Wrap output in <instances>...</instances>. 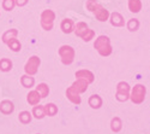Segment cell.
I'll return each mask as SVG.
<instances>
[{
  "instance_id": "cell-1",
  "label": "cell",
  "mask_w": 150,
  "mask_h": 134,
  "mask_svg": "<svg viewBox=\"0 0 150 134\" xmlns=\"http://www.w3.org/2000/svg\"><path fill=\"white\" fill-rule=\"evenodd\" d=\"M88 82L84 81V80H81V79H76L71 86L66 90V97L67 99L72 103V104H76V105H79L82 103V99H81V93H84L86 90H88Z\"/></svg>"
},
{
  "instance_id": "cell-2",
  "label": "cell",
  "mask_w": 150,
  "mask_h": 134,
  "mask_svg": "<svg viewBox=\"0 0 150 134\" xmlns=\"http://www.w3.org/2000/svg\"><path fill=\"white\" fill-rule=\"evenodd\" d=\"M86 9H88L90 12H93V14L95 15V17L100 22H105L109 17L108 10L102 7L101 5L96 1V0H88V1H86Z\"/></svg>"
},
{
  "instance_id": "cell-3",
  "label": "cell",
  "mask_w": 150,
  "mask_h": 134,
  "mask_svg": "<svg viewBox=\"0 0 150 134\" xmlns=\"http://www.w3.org/2000/svg\"><path fill=\"white\" fill-rule=\"evenodd\" d=\"M94 47L97 50V52L103 57L109 56L112 53V46H110L108 36H105V35L98 36L96 39V41L94 42Z\"/></svg>"
},
{
  "instance_id": "cell-4",
  "label": "cell",
  "mask_w": 150,
  "mask_h": 134,
  "mask_svg": "<svg viewBox=\"0 0 150 134\" xmlns=\"http://www.w3.org/2000/svg\"><path fill=\"white\" fill-rule=\"evenodd\" d=\"M74 34L79 38H82L84 41H90L91 39H94L95 36V33L94 30H91L88 26H86V23L84 22H78L77 24H74Z\"/></svg>"
},
{
  "instance_id": "cell-5",
  "label": "cell",
  "mask_w": 150,
  "mask_h": 134,
  "mask_svg": "<svg viewBox=\"0 0 150 134\" xmlns=\"http://www.w3.org/2000/svg\"><path fill=\"white\" fill-rule=\"evenodd\" d=\"M59 56L61 58V63L62 64H64V65H70V64L73 63L76 52H74L72 46H70V45H62L59 48Z\"/></svg>"
},
{
  "instance_id": "cell-6",
  "label": "cell",
  "mask_w": 150,
  "mask_h": 134,
  "mask_svg": "<svg viewBox=\"0 0 150 134\" xmlns=\"http://www.w3.org/2000/svg\"><path fill=\"white\" fill-rule=\"evenodd\" d=\"M54 19H55V14L52 10H45L41 14V27L45 30H52L54 27Z\"/></svg>"
},
{
  "instance_id": "cell-7",
  "label": "cell",
  "mask_w": 150,
  "mask_h": 134,
  "mask_svg": "<svg viewBox=\"0 0 150 134\" xmlns=\"http://www.w3.org/2000/svg\"><path fill=\"white\" fill-rule=\"evenodd\" d=\"M40 64H41V59L40 57L37 56H31L28 62L25 63V65H24V71H25L27 75H31L34 76L37 71H39V68H40Z\"/></svg>"
},
{
  "instance_id": "cell-8",
  "label": "cell",
  "mask_w": 150,
  "mask_h": 134,
  "mask_svg": "<svg viewBox=\"0 0 150 134\" xmlns=\"http://www.w3.org/2000/svg\"><path fill=\"white\" fill-rule=\"evenodd\" d=\"M144 97H145V87L142 86V85H136L133 87L132 95H131L132 102L136 104H139L144 100Z\"/></svg>"
},
{
  "instance_id": "cell-9",
  "label": "cell",
  "mask_w": 150,
  "mask_h": 134,
  "mask_svg": "<svg viewBox=\"0 0 150 134\" xmlns=\"http://www.w3.org/2000/svg\"><path fill=\"white\" fill-rule=\"evenodd\" d=\"M129 91H130V87L126 82H120L117 87V99L120 100V102H125L129 98Z\"/></svg>"
},
{
  "instance_id": "cell-10",
  "label": "cell",
  "mask_w": 150,
  "mask_h": 134,
  "mask_svg": "<svg viewBox=\"0 0 150 134\" xmlns=\"http://www.w3.org/2000/svg\"><path fill=\"white\" fill-rule=\"evenodd\" d=\"M74 76H76V79H81V80H84L86 81L88 83H91L94 82V74L91 71L86 70V69H81L78 71H76V74H74Z\"/></svg>"
},
{
  "instance_id": "cell-11",
  "label": "cell",
  "mask_w": 150,
  "mask_h": 134,
  "mask_svg": "<svg viewBox=\"0 0 150 134\" xmlns=\"http://www.w3.org/2000/svg\"><path fill=\"white\" fill-rule=\"evenodd\" d=\"M41 95H40V93L37 92L36 90H34V91H30L29 93H28V95H27V102L30 104V105H33V106H35V105H39L40 104V102H41Z\"/></svg>"
},
{
  "instance_id": "cell-12",
  "label": "cell",
  "mask_w": 150,
  "mask_h": 134,
  "mask_svg": "<svg viewBox=\"0 0 150 134\" xmlns=\"http://www.w3.org/2000/svg\"><path fill=\"white\" fill-rule=\"evenodd\" d=\"M13 110H15V105L11 100L5 99L0 103V113H3L4 115H10L13 113Z\"/></svg>"
},
{
  "instance_id": "cell-13",
  "label": "cell",
  "mask_w": 150,
  "mask_h": 134,
  "mask_svg": "<svg viewBox=\"0 0 150 134\" xmlns=\"http://www.w3.org/2000/svg\"><path fill=\"white\" fill-rule=\"evenodd\" d=\"M60 28L62 30V33L65 34H70L74 30V23L71 18H64L61 21V24H60Z\"/></svg>"
},
{
  "instance_id": "cell-14",
  "label": "cell",
  "mask_w": 150,
  "mask_h": 134,
  "mask_svg": "<svg viewBox=\"0 0 150 134\" xmlns=\"http://www.w3.org/2000/svg\"><path fill=\"white\" fill-rule=\"evenodd\" d=\"M18 36V30L15 29V28H12V29H8L6 30L4 34H3V42L6 45V42H8L10 40L12 39H16Z\"/></svg>"
},
{
  "instance_id": "cell-15",
  "label": "cell",
  "mask_w": 150,
  "mask_h": 134,
  "mask_svg": "<svg viewBox=\"0 0 150 134\" xmlns=\"http://www.w3.org/2000/svg\"><path fill=\"white\" fill-rule=\"evenodd\" d=\"M21 83H22V86H23V87H25V88H31L34 85H35V79H34L31 75L24 74V75L21 77Z\"/></svg>"
},
{
  "instance_id": "cell-16",
  "label": "cell",
  "mask_w": 150,
  "mask_h": 134,
  "mask_svg": "<svg viewBox=\"0 0 150 134\" xmlns=\"http://www.w3.org/2000/svg\"><path fill=\"white\" fill-rule=\"evenodd\" d=\"M31 115L35 117V118H39V120H42L45 116H46V113H45V107L42 105H35L34 109H33V113Z\"/></svg>"
},
{
  "instance_id": "cell-17",
  "label": "cell",
  "mask_w": 150,
  "mask_h": 134,
  "mask_svg": "<svg viewBox=\"0 0 150 134\" xmlns=\"http://www.w3.org/2000/svg\"><path fill=\"white\" fill-rule=\"evenodd\" d=\"M43 107H45L46 116H55L58 114V106L53 103H48V104L43 105Z\"/></svg>"
},
{
  "instance_id": "cell-18",
  "label": "cell",
  "mask_w": 150,
  "mask_h": 134,
  "mask_svg": "<svg viewBox=\"0 0 150 134\" xmlns=\"http://www.w3.org/2000/svg\"><path fill=\"white\" fill-rule=\"evenodd\" d=\"M89 105H90L93 109H98V107H101V105H102V99H101V97L97 95V94H93L90 98H89Z\"/></svg>"
},
{
  "instance_id": "cell-19",
  "label": "cell",
  "mask_w": 150,
  "mask_h": 134,
  "mask_svg": "<svg viewBox=\"0 0 150 134\" xmlns=\"http://www.w3.org/2000/svg\"><path fill=\"white\" fill-rule=\"evenodd\" d=\"M13 64H12V60L8 59V58H3L0 59V70L4 71V72H7L12 69Z\"/></svg>"
},
{
  "instance_id": "cell-20",
  "label": "cell",
  "mask_w": 150,
  "mask_h": 134,
  "mask_svg": "<svg viewBox=\"0 0 150 134\" xmlns=\"http://www.w3.org/2000/svg\"><path fill=\"white\" fill-rule=\"evenodd\" d=\"M110 23L113 24V26H115V27H121V26H124V19H122L120 14L114 12V14L110 15Z\"/></svg>"
},
{
  "instance_id": "cell-21",
  "label": "cell",
  "mask_w": 150,
  "mask_h": 134,
  "mask_svg": "<svg viewBox=\"0 0 150 134\" xmlns=\"http://www.w3.org/2000/svg\"><path fill=\"white\" fill-rule=\"evenodd\" d=\"M6 45L8 46V48L11 51H13V52H19L21 51V48H22V45L19 42V40L16 38V39H12L10 40L8 42H6Z\"/></svg>"
},
{
  "instance_id": "cell-22",
  "label": "cell",
  "mask_w": 150,
  "mask_h": 134,
  "mask_svg": "<svg viewBox=\"0 0 150 134\" xmlns=\"http://www.w3.org/2000/svg\"><path fill=\"white\" fill-rule=\"evenodd\" d=\"M36 91L40 93L41 98H46V97L49 94V87L47 83H39L36 87Z\"/></svg>"
},
{
  "instance_id": "cell-23",
  "label": "cell",
  "mask_w": 150,
  "mask_h": 134,
  "mask_svg": "<svg viewBox=\"0 0 150 134\" xmlns=\"http://www.w3.org/2000/svg\"><path fill=\"white\" fill-rule=\"evenodd\" d=\"M18 118H19V122H22L23 125H28V123H30V121L33 118V115L29 111H22L19 114Z\"/></svg>"
},
{
  "instance_id": "cell-24",
  "label": "cell",
  "mask_w": 150,
  "mask_h": 134,
  "mask_svg": "<svg viewBox=\"0 0 150 134\" xmlns=\"http://www.w3.org/2000/svg\"><path fill=\"white\" fill-rule=\"evenodd\" d=\"M129 9L131 12H139L142 9V4L139 0H129Z\"/></svg>"
},
{
  "instance_id": "cell-25",
  "label": "cell",
  "mask_w": 150,
  "mask_h": 134,
  "mask_svg": "<svg viewBox=\"0 0 150 134\" xmlns=\"http://www.w3.org/2000/svg\"><path fill=\"white\" fill-rule=\"evenodd\" d=\"M16 6V0H3V9L6 11H12Z\"/></svg>"
},
{
  "instance_id": "cell-26",
  "label": "cell",
  "mask_w": 150,
  "mask_h": 134,
  "mask_svg": "<svg viewBox=\"0 0 150 134\" xmlns=\"http://www.w3.org/2000/svg\"><path fill=\"white\" fill-rule=\"evenodd\" d=\"M110 126H112V129H113L114 132H119L121 129V121H120V118L119 117L113 118V120H112Z\"/></svg>"
},
{
  "instance_id": "cell-27",
  "label": "cell",
  "mask_w": 150,
  "mask_h": 134,
  "mask_svg": "<svg viewBox=\"0 0 150 134\" xmlns=\"http://www.w3.org/2000/svg\"><path fill=\"white\" fill-rule=\"evenodd\" d=\"M138 27H139V23H138V21L137 19H130L129 21V23H127V28L131 30V32H136L137 29H138Z\"/></svg>"
},
{
  "instance_id": "cell-28",
  "label": "cell",
  "mask_w": 150,
  "mask_h": 134,
  "mask_svg": "<svg viewBox=\"0 0 150 134\" xmlns=\"http://www.w3.org/2000/svg\"><path fill=\"white\" fill-rule=\"evenodd\" d=\"M29 0H16V5L17 6H24V5H27L28 4Z\"/></svg>"
}]
</instances>
